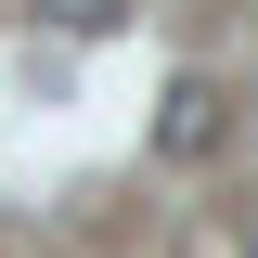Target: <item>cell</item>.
<instances>
[{
    "mask_svg": "<svg viewBox=\"0 0 258 258\" xmlns=\"http://www.w3.org/2000/svg\"><path fill=\"white\" fill-rule=\"evenodd\" d=\"M39 26H64V39H103V26H129V0H39Z\"/></svg>",
    "mask_w": 258,
    "mask_h": 258,
    "instance_id": "obj_2",
    "label": "cell"
},
{
    "mask_svg": "<svg viewBox=\"0 0 258 258\" xmlns=\"http://www.w3.org/2000/svg\"><path fill=\"white\" fill-rule=\"evenodd\" d=\"M245 258H258V232H245Z\"/></svg>",
    "mask_w": 258,
    "mask_h": 258,
    "instance_id": "obj_3",
    "label": "cell"
},
{
    "mask_svg": "<svg viewBox=\"0 0 258 258\" xmlns=\"http://www.w3.org/2000/svg\"><path fill=\"white\" fill-rule=\"evenodd\" d=\"M220 129H232V103H220V78H168V116H155V142L168 155H220Z\"/></svg>",
    "mask_w": 258,
    "mask_h": 258,
    "instance_id": "obj_1",
    "label": "cell"
}]
</instances>
